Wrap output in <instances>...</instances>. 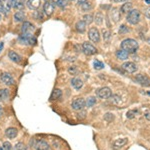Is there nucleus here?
<instances>
[{
	"mask_svg": "<svg viewBox=\"0 0 150 150\" xmlns=\"http://www.w3.org/2000/svg\"><path fill=\"white\" fill-rule=\"evenodd\" d=\"M138 42L134 39H125L121 43V49H123L124 51H126L127 53H135L138 50Z\"/></svg>",
	"mask_w": 150,
	"mask_h": 150,
	"instance_id": "f257e3e1",
	"label": "nucleus"
},
{
	"mask_svg": "<svg viewBox=\"0 0 150 150\" xmlns=\"http://www.w3.org/2000/svg\"><path fill=\"white\" fill-rule=\"evenodd\" d=\"M126 19L130 24L136 25V24H138L139 21H140V12L137 9H131L130 11L128 12V15H127Z\"/></svg>",
	"mask_w": 150,
	"mask_h": 150,
	"instance_id": "f03ea898",
	"label": "nucleus"
},
{
	"mask_svg": "<svg viewBox=\"0 0 150 150\" xmlns=\"http://www.w3.org/2000/svg\"><path fill=\"white\" fill-rule=\"evenodd\" d=\"M112 95V91L109 87H102L96 90V96L101 99H108Z\"/></svg>",
	"mask_w": 150,
	"mask_h": 150,
	"instance_id": "7ed1b4c3",
	"label": "nucleus"
},
{
	"mask_svg": "<svg viewBox=\"0 0 150 150\" xmlns=\"http://www.w3.org/2000/svg\"><path fill=\"white\" fill-rule=\"evenodd\" d=\"M19 41L22 44L32 45L36 43V38L33 36V34H22L19 37Z\"/></svg>",
	"mask_w": 150,
	"mask_h": 150,
	"instance_id": "20e7f679",
	"label": "nucleus"
},
{
	"mask_svg": "<svg viewBox=\"0 0 150 150\" xmlns=\"http://www.w3.org/2000/svg\"><path fill=\"white\" fill-rule=\"evenodd\" d=\"M71 107H72L73 110H76V111L82 110L85 107V100L83 98H76L71 103Z\"/></svg>",
	"mask_w": 150,
	"mask_h": 150,
	"instance_id": "39448f33",
	"label": "nucleus"
},
{
	"mask_svg": "<svg viewBox=\"0 0 150 150\" xmlns=\"http://www.w3.org/2000/svg\"><path fill=\"white\" fill-rule=\"evenodd\" d=\"M135 81L137 83H139L141 86H150V78L146 75H143V74H137L135 76Z\"/></svg>",
	"mask_w": 150,
	"mask_h": 150,
	"instance_id": "423d86ee",
	"label": "nucleus"
},
{
	"mask_svg": "<svg viewBox=\"0 0 150 150\" xmlns=\"http://www.w3.org/2000/svg\"><path fill=\"white\" fill-rule=\"evenodd\" d=\"M82 49H83V52L85 53L86 55H93L97 52V49L89 42H84L83 45H82Z\"/></svg>",
	"mask_w": 150,
	"mask_h": 150,
	"instance_id": "0eeeda50",
	"label": "nucleus"
},
{
	"mask_svg": "<svg viewBox=\"0 0 150 150\" xmlns=\"http://www.w3.org/2000/svg\"><path fill=\"white\" fill-rule=\"evenodd\" d=\"M88 37H89L90 40L92 42H99L100 40V33L98 31L97 28L92 27L89 29V32H88Z\"/></svg>",
	"mask_w": 150,
	"mask_h": 150,
	"instance_id": "6e6552de",
	"label": "nucleus"
},
{
	"mask_svg": "<svg viewBox=\"0 0 150 150\" xmlns=\"http://www.w3.org/2000/svg\"><path fill=\"white\" fill-rule=\"evenodd\" d=\"M34 29H35L34 25L28 21L24 22L23 25H22V27H21L22 34H32V32L34 31Z\"/></svg>",
	"mask_w": 150,
	"mask_h": 150,
	"instance_id": "1a4fd4ad",
	"label": "nucleus"
},
{
	"mask_svg": "<svg viewBox=\"0 0 150 150\" xmlns=\"http://www.w3.org/2000/svg\"><path fill=\"white\" fill-rule=\"evenodd\" d=\"M122 69L124 71H126V72H128V73H134L135 71L137 70V66H136V64L135 63H133V62H125V63H123L122 64Z\"/></svg>",
	"mask_w": 150,
	"mask_h": 150,
	"instance_id": "9d476101",
	"label": "nucleus"
},
{
	"mask_svg": "<svg viewBox=\"0 0 150 150\" xmlns=\"http://www.w3.org/2000/svg\"><path fill=\"white\" fill-rule=\"evenodd\" d=\"M0 80H1V82L3 84H5V85H12V84H14V80L13 78H12V76L9 74V73H2L1 76H0Z\"/></svg>",
	"mask_w": 150,
	"mask_h": 150,
	"instance_id": "9b49d317",
	"label": "nucleus"
},
{
	"mask_svg": "<svg viewBox=\"0 0 150 150\" xmlns=\"http://www.w3.org/2000/svg\"><path fill=\"white\" fill-rule=\"evenodd\" d=\"M43 10H44L45 14H46L47 16L52 15V13L54 12V4L50 1H47L46 3L44 4V6H43Z\"/></svg>",
	"mask_w": 150,
	"mask_h": 150,
	"instance_id": "f8f14e48",
	"label": "nucleus"
},
{
	"mask_svg": "<svg viewBox=\"0 0 150 150\" xmlns=\"http://www.w3.org/2000/svg\"><path fill=\"white\" fill-rule=\"evenodd\" d=\"M36 150H50V146L49 144L44 140H37L36 141L35 147H34Z\"/></svg>",
	"mask_w": 150,
	"mask_h": 150,
	"instance_id": "ddd939ff",
	"label": "nucleus"
},
{
	"mask_svg": "<svg viewBox=\"0 0 150 150\" xmlns=\"http://www.w3.org/2000/svg\"><path fill=\"white\" fill-rule=\"evenodd\" d=\"M17 134H18V130L16 128H14V127H9V128H7L5 130L6 137L9 139L15 138V137L17 136Z\"/></svg>",
	"mask_w": 150,
	"mask_h": 150,
	"instance_id": "4468645a",
	"label": "nucleus"
},
{
	"mask_svg": "<svg viewBox=\"0 0 150 150\" xmlns=\"http://www.w3.org/2000/svg\"><path fill=\"white\" fill-rule=\"evenodd\" d=\"M27 7L31 10H37L41 5V0H28Z\"/></svg>",
	"mask_w": 150,
	"mask_h": 150,
	"instance_id": "2eb2a0df",
	"label": "nucleus"
},
{
	"mask_svg": "<svg viewBox=\"0 0 150 150\" xmlns=\"http://www.w3.org/2000/svg\"><path fill=\"white\" fill-rule=\"evenodd\" d=\"M12 7L17 10H22L25 5V0H11Z\"/></svg>",
	"mask_w": 150,
	"mask_h": 150,
	"instance_id": "dca6fc26",
	"label": "nucleus"
},
{
	"mask_svg": "<svg viewBox=\"0 0 150 150\" xmlns=\"http://www.w3.org/2000/svg\"><path fill=\"white\" fill-rule=\"evenodd\" d=\"M71 85H72L73 88H75L76 90H79L82 88V86H83V81H82L80 78H73L72 80H71Z\"/></svg>",
	"mask_w": 150,
	"mask_h": 150,
	"instance_id": "f3484780",
	"label": "nucleus"
},
{
	"mask_svg": "<svg viewBox=\"0 0 150 150\" xmlns=\"http://www.w3.org/2000/svg\"><path fill=\"white\" fill-rule=\"evenodd\" d=\"M75 29H76V31L79 32V33H84L86 30V23L83 21V20H80V21H78L77 23H76Z\"/></svg>",
	"mask_w": 150,
	"mask_h": 150,
	"instance_id": "a211bd4d",
	"label": "nucleus"
},
{
	"mask_svg": "<svg viewBox=\"0 0 150 150\" xmlns=\"http://www.w3.org/2000/svg\"><path fill=\"white\" fill-rule=\"evenodd\" d=\"M127 143V139L126 138H121V139H116L114 141V144H113V148L114 149H119L125 145Z\"/></svg>",
	"mask_w": 150,
	"mask_h": 150,
	"instance_id": "6ab92c4d",
	"label": "nucleus"
},
{
	"mask_svg": "<svg viewBox=\"0 0 150 150\" xmlns=\"http://www.w3.org/2000/svg\"><path fill=\"white\" fill-rule=\"evenodd\" d=\"M8 56H9V58L11 59L13 62H20L21 61V57H20L19 54H17V53L15 52V51L11 50L9 51V53H8Z\"/></svg>",
	"mask_w": 150,
	"mask_h": 150,
	"instance_id": "aec40b11",
	"label": "nucleus"
},
{
	"mask_svg": "<svg viewBox=\"0 0 150 150\" xmlns=\"http://www.w3.org/2000/svg\"><path fill=\"white\" fill-rule=\"evenodd\" d=\"M129 56V53H127L126 51H124L123 49L121 50H118L116 52V57L119 59V60H126Z\"/></svg>",
	"mask_w": 150,
	"mask_h": 150,
	"instance_id": "412c9836",
	"label": "nucleus"
},
{
	"mask_svg": "<svg viewBox=\"0 0 150 150\" xmlns=\"http://www.w3.org/2000/svg\"><path fill=\"white\" fill-rule=\"evenodd\" d=\"M9 98V90L0 89V102H4Z\"/></svg>",
	"mask_w": 150,
	"mask_h": 150,
	"instance_id": "4be33fe9",
	"label": "nucleus"
},
{
	"mask_svg": "<svg viewBox=\"0 0 150 150\" xmlns=\"http://www.w3.org/2000/svg\"><path fill=\"white\" fill-rule=\"evenodd\" d=\"M24 19H25V14H24V12L18 11L14 14V20H15V22H22L24 21Z\"/></svg>",
	"mask_w": 150,
	"mask_h": 150,
	"instance_id": "5701e85b",
	"label": "nucleus"
},
{
	"mask_svg": "<svg viewBox=\"0 0 150 150\" xmlns=\"http://www.w3.org/2000/svg\"><path fill=\"white\" fill-rule=\"evenodd\" d=\"M62 96V91L60 89H54L51 93V96H50V99L51 100H56V99H59V98Z\"/></svg>",
	"mask_w": 150,
	"mask_h": 150,
	"instance_id": "b1692460",
	"label": "nucleus"
},
{
	"mask_svg": "<svg viewBox=\"0 0 150 150\" xmlns=\"http://www.w3.org/2000/svg\"><path fill=\"white\" fill-rule=\"evenodd\" d=\"M12 7V3H11V0H7L5 3H3V13L5 14H8V12L10 11Z\"/></svg>",
	"mask_w": 150,
	"mask_h": 150,
	"instance_id": "393cba45",
	"label": "nucleus"
},
{
	"mask_svg": "<svg viewBox=\"0 0 150 150\" xmlns=\"http://www.w3.org/2000/svg\"><path fill=\"white\" fill-rule=\"evenodd\" d=\"M96 98L93 97V96H91V97H88L87 99H86L85 101V106H87V107H92V106H94L96 104Z\"/></svg>",
	"mask_w": 150,
	"mask_h": 150,
	"instance_id": "a878e982",
	"label": "nucleus"
},
{
	"mask_svg": "<svg viewBox=\"0 0 150 150\" xmlns=\"http://www.w3.org/2000/svg\"><path fill=\"white\" fill-rule=\"evenodd\" d=\"M131 9H132V3H130V2H126V3H124L121 6V11H122L123 13L129 12Z\"/></svg>",
	"mask_w": 150,
	"mask_h": 150,
	"instance_id": "bb28decb",
	"label": "nucleus"
},
{
	"mask_svg": "<svg viewBox=\"0 0 150 150\" xmlns=\"http://www.w3.org/2000/svg\"><path fill=\"white\" fill-rule=\"evenodd\" d=\"M83 21L86 23V25L92 23V21H93V15L92 14H85L83 16Z\"/></svg>",
	"mask_w": 150,
	"mask_h": 150,
	"instance_id": "cd10ccee",
	"label": "nucleus"
},
{
	"mask_svg": "<svg viewBox=\"0 0 150 150\" xmlns=\"http://www.w3.org/2000/svg\"><path fill=\"white\" fill-rule=\"evenodd\" d=\"M93 65H94V68H95L96 70H100V69L104 68V64L99 60H94Z\"/></svg>",
	"mask_w": 150,
	"mask_h": 150,
	"instance_id": "c85d7f7f",
	"label": "nucleus"
},
{
	"mask_svg": "<svg viewBox=\"0 0 150 150\" xmlns=\"http://www.w3.org/2000/svg\"><path fill=\"white\" fill-rule=\"evenodd\" d=\"M102 21H103V15H102L101 13H97V14H96V16H95L96 24H98V25H101Z\"/></svg>",
	"mask_w": 150,
	"mask_h": 150,
	"instance_id": "c756f323",
	"label": "nucleus"
},
{
	"mask_svg": "<svg viewBox=\"0 0 150 150\" xmlns=\"http://www.w3.org/2000/svg\"><path fill=\"white\" fill-rule=\"evenodd\" d=\"M81 7H82V10H83V11H88V10L92 9V5H91V3H89V2H85V3L81 4Z\"/></svg>",
	"mask_w": 150,
	"mask_h": 150,
	"instance_id": "7c9ffc66",
	"label": "nucleus"
},
{
	"mask_svg": "<svg viewBox=\"0 0 150 150\" xmlns=\"http://www.w3.org/2000/svg\"><path fill=\"white\" fill-rule=\"evenodd\" d=\"M14 150H26V145L22 142H18L14 147Z\"/></svg>",
	"mask_w": 150,
	"mask_h": 150,
	"instance_id": "2f4dec72",
	"label": "nucleus"
},
{
	"mask_svg": "<svg viewBox=\"0 0 150 150\" xmlns=\"http://www.w3.org/2000/svg\"><path fill=\"white\" fill-rule=\"evenodd\" d=\"M110 98H111V101L115 104H119L121 101V98L119 97L118 95H111L110 96Z\"/></svg>",
	"mask_w": 150,
	"mask_h": 150,
	"instance_id": "473e14b6",
	"label": "nucleus"
},
{
	"mask_svg": "<svg viewBox=\"0 0 150 150\" xmlns=\"http://www.w3.org/2000/svg\"><path fill=\"white\" fill-rule=\"evenodd\" d=\"M68 72H69V74H71V75H76L77 74V72H78L77 67L76 66H70L68 68Z\"/></svg>",
	"mask_w": 150,
	"mask_h": 150,
	"instance_id": "72a5a7b5",
	"label": "nucleus"
},
{
	"mask_svg": "<svg viewBox=\"0 0 150 150\" xmlns=\"http://www.w3.org/2000/svg\"><path fill=\"white\" fill-rule=\"evenodd\" d=\"M2 149L3 150H12V145L10 144V142L8 141H5L2 145Z\"/></svg>",
	"mask_w": 150,
	"mask_h": 150,
	"instance_id": "f704fd0d",
	"label": "nucleus"
},
{
	"mask_svg": "<svg viewBox=\"0 0 150 150\" xmlns=\"http://www.w3.org/2000/svg\"><path fill=\"white\" fill-rule=\"evenodd\" d=\"M103 38H104V40L105 41H108L109 40V38H110V32L108 31V30H106V29H103Z\"/></svg>",
	"mask_w": 150,
	"mask_h": 150,
	"instance_id": "c9c22d12",
	"label": "nucleus"
},
{
	"mask_svg": "<svg viewBox=\"0 0 150 150\" xmlns=\"http://www.w3.org/2000/svg\"><path fill=\"white\" fill-rule=\"evenodd\" d=\"M136 112L137 111H135V110H130V111H128V112H127V114H126L127 118H129V119L134 118L135 115H136Z\"/></svg>",
	"mask_w": 150,
	"mask_h": 150,
	"instance_id": "e433bc0d",
	"label": "nucleus"
},
{
	"mask_svg": "<svg viewBox=\"0 0 150 150\" xmlns=\"http://www.w3.org/2000/svg\"><path fill=\"white\" fill-rule=\"evenodd\" d=\"M128 31H129V29L125 25H122L120 27V29H119V33H120V34L125 33V32H128Z\"/></svg>",
	"mask_w": 150,
	"mask_h": 150,
	"instance_id": "4c0bfd02",
	"label": "nucleus"
},
{
	"mask_svg": "<svg viewBox=\"0 0 150 150\" xmlns=\"http://www.w3.org/2000/svg\"><path fill=\"white\" fill-rule=\"evenodd\" d=\"M105 119L108 122H110V121L114 119V116H113V114H111V113H107V114H105Z\"/></svg>",
	"mask_w": 150,
	"mask_h": 150,
	"instance_id": "58836bf2",
	"label": "nucleus"
},
{
	"mask_svg": "<svg viewBox=\"0 0 150 150\" xmlns=\"http://www.w3.org/2000/svg\"><path fill=\"white\" fill-rule=\"evenodd\" d=\"M144 116H145V118H146L147 120L150 121V109H146V110H145Z\"/></svg>",
	"mask_w": 150,
	"mask_h": 150,
	"instance_id": "ea45409f",
	"label": "nucleus"
},
{
	"mask_svg": "<svg viewBox=\"0 0 150 150\" xmlns=\"http://www.w3.org/2000/svg\"><path fill=\"white\" fill-rule=\"evenodd\" d=\"M145 16H146L147 18H149V19H150V7L147 8L146 11H145Z\"/></svg>",
	"mask_w": 150,
	"mask_h": 150,
	"instance_id": "a19ab883",
	"label": "nucleus"
},
{
	"mask_svg": "<svg viewBox=\"0 0 150 150\" xmlns=\"http://www.w3.org/2000/svg\"><path fill=\"white\" fill-rule=\"evenodd\" d=\"M127 0H111V2H114V3H122V2H126Z\"/></svg>",
	"mask_w": 150,
	"mask_h": 150,
	"instance_id": "79ce46f5",
	"label": "nucleus"
},
{
	"mask_svg": "<svg viewBox=\"0 0 150 150\" xmlns=\"http://www.w3.org/2000/svg\"><path fill=\"white\" fill-rule=\"evenodd\" d=\"M53 2H55L56 4H58V5H62L63 3V0H52Z\"/></svg>",
	"mask_w": 150,
	"mask_h": 150,
	"instance_id": "37998d69",
	"label": "nucleus"
},
{
	"mask_svg": "<svg viewBox=\"0 0 150 150\" xmlns=\"http://www.w3.org/2000/svg\"><path fill=\"white\" fill-rule=\"evenodd\" d=\"M0 13H3V2L0 0Z\"/></svg>",
	"mask_w": 150,
	"mask_h": 150,
	"instance_id": "c03bdc74",
	"label": "nucleus"
},
{
	"mask_svg": "<svg viewBox=\"0 0 150 150\" xmlns=\"http://www.w3.org/2000/svg\"><path fill=\"white\" fill-rule=\"evenodd\" d=\"M77 1L79 4H83V3H85V2H87V0H77Z\"/></svg>",
	"mask_w": 150,
	"mask_h": 150,
	"instance_id": "a18cd8bd",
	"label": "nucleus"
},
{
	"mask_svg": "<svg viewBox=\"0 0 150 150\" xmlns=\"http://www.w3.org/2000/svg\"><path fill=\"white\" fill-rule=\"evenodd\" d=\"M2 114H3V109H2L1 105H0V116H2Z\"/></svg>",
	"mask_w": 150,
	"mask_h": 150,
	"instance_id": "49530a36",
	"label": "nucleus"
},
{
	"mask_svg": "<svg viewBox=\"0 0 150 150\" xmlns=\"http://www.w3.org/2000/svg\"><path fill=\"white\" fill-rule=\"evenodd\" d=\"M2 48H3V43H0V51L2 50Z\"/></svg>",
	"mask_w": 150,
	"mask_h": 150,
	"instance_id": "de8ad7c7",
	"label": "nucleus"
},
{
	"mask_svg": "<svg viewBox=\"0 0 150 150\" xmlns=\"http://www.w3.org/2000/svg\"><path fill=\"white\" fill-rule=\"evenodd\" d=\"M145 2H146L147 4H150V0H145Z\"/></svg>",
	"mask_w": 150,
	"mask_h": 150,
	"instance_id": "09e8293b",
	"label": "nucleus"
},
{
	"mask_svg": "<svg viewBox=\"0 0 150 150\" xmlns=\"http://www.w3.org/2000/svg\"><path fill=\"white\" fill-rule=\"evenodd\" d=\"M0 20H1V13H0Z\"/></svg>",
	"mask_w": 150,
	"mask_h": 150,
	"instance_id": "8fccbe9b",
	"label": "nucleus"
},
{
	"mask_svg": "<svg viewBox=\"0 0 150 150\" xmlns=\"http://www.w3.org/2000/svg\"><path fill=\"white\" fill-rule=\"evenodd\" d=\"M0 150H3V149H2V147H1V146H0Z\"/></svg>",
	"mask_w": 150,
	"mask_h": 150,
	"instance_id": "3c124183",
	"label": "nucleus"
},
{
	"mask_svg": "<svg viewBox=\"0 0 150 150\" xmlns=\"http://www.w3.org/2000/svg\"><path fill=\"white\" fill-rule=\"evenodd\" d=\"M45 1H46V2H47V1H49V0H45Z\"/></svg>",
	"mask_w": 150,
	"mask_h": 150,
	"instance_id": "603ef678",
	"label": "nucleus"
}]
</instances>
